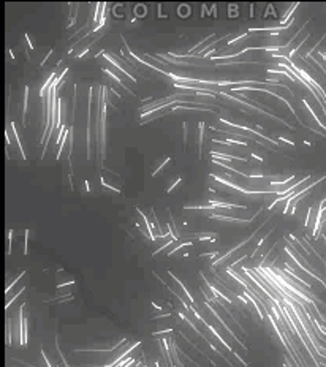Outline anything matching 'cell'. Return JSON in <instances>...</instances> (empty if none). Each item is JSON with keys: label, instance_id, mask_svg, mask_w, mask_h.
<instances>
[{"label": "cell", "instance_id": "cell-1", "mask_svg": "<svg viewBox=\"0 0 326 367\" xmlns=\"http://www.w3.org/2000/svg\"><path fill=\"white\" fill-rule=\"evenodd\" d=\"M11 241H13V231H10L8 233V255H11Z\"/></svg>", "mask_w": 326, "mask_h": 367}]
</instances>
